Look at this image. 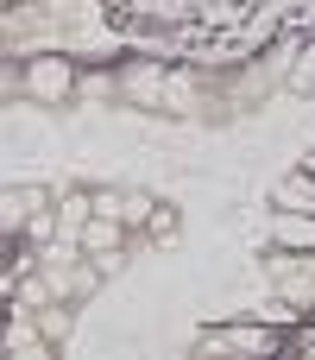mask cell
<instances>
[{
	"label": "cell",
	"instance_id": "obj_1",
	"mask_svg": "<svg viewBox=\"0 0 315 360\" xmlns=\"http://www.w3.org/2000/svg\"><path fill=\"white\" fill-rule=\"evenodd\" d=\"M76 57H63V51H51V57H32L25 70H19V89L38 101V108H69L76 101Z\"/></svg>",
	"mask_w": 315,
	"mask_h": 360
},
{
	"label": "cell",
	"instance_id": "obj_2",
	"mask_svg": "<svg viewBox=\"0 0 315 360\" xmlns=\"http://www.w3.org/2000/svg\"><path fill=\"white\" fill-rule=\"evenodd\" d=\"M51 202H57L51 184H0V240L13 247V240L25 234V221H32L38 209H51Z\"/></svg>",
	"mask_w": 315,
	"mask_h": 360
},
{
	"label": "cell",
	"instance_id": "obj_3",
	"mask_svg": "<svg viewBox=\"0 0 315 360\" xmlns=\"http://www.w3.org/2000/svg\"><path fill=\"white\" fill-rule=\"evenodd\" d=\"M202 348L208 354H278L284 335L265 323H227V329H202Z\"/></svg>",
	"mask_w": 315,
	"mask_h": 360
},
{
	"label": "cell",
	"instance_id": "obj_4",
	"mask_svg": "<svg viewBox=\"0 0 315 360\" xmlns=\"http://www.w3.org/2000/svg\"><path fill=\"white\" fill-rule=\"evenodd\" d=\"M164 57H133V63H120L114 76H120V101L126 108H158V95H164Z\"/></svg>",
	"mask_w": 315,
	"mask_h": 360
},
{
	"label": "cell",
	"instance_id": "obj_5",
	"mask_svg": "<svg viewBox=\"0 0 315 360\" xmlns=\"http://www.w3.org/2000/svg\"><path fill=\"white\" fill-rule=\"evenodd\" d=\"M265 234L278 253H315V215H297V209H272L265 215Z\"/></svg>",
	"mask_w": 315,
	"mask_h": 360
},
{
	"label": "cell",
	"instance_id": "obj_6",
	"mask_svg": "<svg viewBox=\"0 0 315 360\" xmlns=\"http://www.w3.org/2000/svg\"><path fill=\"white\" fill-rule=\"evenodd\" d=\"M76 247H82L88 259H101V253H114V247H133V228H120L114 215H88V221L76 228Z\"/></svg>",
	"mask_w": 315,
	"mask_h": 360
},
{
	"label": "cell",
	"instance_id": "obj_7",
	"mask_svg": "<svg viewBox=\"0 0 315 360\" xmlns=\"http://www.w3.org/2000/svg\"><path fill=\"white\" fill-rule=\"evenodd\" d=\"M272 209H297V215H315V171H309V165H297V171H284V177L272 184Z\"/></svg>",
	"mask_w": 315,
	"mask_h": 360
},
{
	"label": "cell",
	"instance_id": "obj_8",
	"mask_svg": "<svg viewBox=\"0 0 315 360\" xmlns=\"http://www.w3.org/2000/svg\"><path fill=\"white\" fill-rule=\"evenodd\" d=\"M158 108H164V114H196V108H202V82H196V70H164V95H158Z\"/></svg>",
	"mask_w": 315,
	"mask_h": 360
},
{
	"label": "cell",
	"instance_id": "obj_9",
	"mask_svg": "<svg viewBox=\"0 0 315 360\" xmlns=\"http://www.w3.org/2000/svg\"><path fill=\"white\" fill-rule=\"evenodd\" d=\"M88 215H95V190H88V184H63V190H57V228L76 240V228H82Z\"/></svg>",
	"mask_w": 315,
	"mask_h": 360
},
{
	"label": "cell",
	"instance_id": "obj_10",
	"mask_svg": "<svg viewBox=\"0 0 315 360\" xmlns=\"http://www.w3.org/2000/svg\"><path fill=\"white\" fill-rule=\"evenodd\" d=\"M139 234H145L152 247H164V253H177V247H183V215H177L170 202H158V209H152V221H145Z\"/></svg>",
	"mask_w": 315,
	"mask_h": 360
},
{
	"label": "cell",
	"instance_id": "obj_11",
	"mask_svg": "<svg viewBox=\"0 0 315 360\" xmlns=\"http://www.w3.org/2000/svg\"><path fill=\"white\" fill-rule=\"evenodd\" d=\"M152 209H158V196H152V190H120V209H114V215H120V228H133V234H139V228L152 221Z\"/></svg>",
	"mask_w": 315,
	"mask_h": 360
},
{
	"label": "cell",
	"instance_id": "obj_12",
	"mask_svg": "<svg viewBox=\"0 0 315 360\" xmlns=\"http://www.w3.org/2000/svg\"><path fill=\"white\" fill-rule=\"evenodd\" d=\"M284 82H290L297 95H315V44H303V51L290 57V70H284Z\"/></svg>",
	"mask_w": 315,
	"mask_h": 360
}]
</instances>
